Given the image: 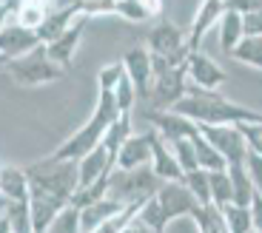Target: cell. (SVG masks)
I'll use <instances>...</instances> for the list:
<instances>
[{
  "instance_id": "cell-1",
  "label": "cell",
  "mask_w": 262,
  "mask_h": 233,
  "mask_svg": "<svg viewBox=\"0 0 262 233\" xmlns=\"http://www.w3.org/2000/svg\"><path fill=\"white\" fill-rule=\"evenodd\" d=\"M171 111H177L180 116H185L196 125H245V123L262 125V111L234 103V100L223 97L220 91H203L194 88V85Z\"/></svg>"
},
{
  "instance_id": "cell-2",
  "label": "cell",
  "mask_w": 262,
  "mask_h": 233,
  "mask_svg": "<svg viewBox=\"0 0 262 233\" xmlns=\"http://www.w3.org/2000/svg\"><path fill=\"white\" fill-rule=\"evenodd\" d=\"M160 188H163V179L151 171V165L134 168V171L114 168L112 176H108V191H105V196L128 207V205H143V202H148Z\"/></svg>"
},
{
  "instance_id": "cell-3",
  "label": "cell",
  "mask_w": 262,
  "mask_h": 233,
  "mask_svg": "<svg viewBox=\"0 0 262 233\" xmlns=\"http://www.w3.org/2000/svg\"><path fill=\"white\" fill-rule=\"evenodd\" d=\"M26 179L32 188L49 191V194L60 196V199L72 202V196L80 188V174H77V162H54L49 156L37 159L34 165L26 168Z\"/></svg>"
},
{
  "instance_id": "cell-4",
  "label": "cell",
  "mask_w": 262,
  "mask_h": 233,
  "mask_svg": "<svg viewBox=\"0 0 262 233\" xmlns=\"http://www.w3.org/2000/svg\"><path fill=\"white\" fill-rule=\"evenodd\" d=\"M6 74L17 85H23V88L46 85V83H54V80H63L66 77L63 68L46 57V49H43V45H40L37 52L26 54V57L12 60V63H9V68H6Z\"/></svg>"
},
{
  "instance_id": "cell-5",
  "label": "cell",
  "mask_w": 262,
  "mask_h": 233,
  "mask_svg": "<svg viewBox=\"0 0 262 233\" xmlns=\"http://www.w3.org/2000/svg\"><path fill=\"white\" fill-rule=\"evenodd\" d=\"M200 134L214 145L228 165H245L248 159V148L236 125H200Z\"/></svg>"
},
{
  "instance_id": "cell-6",
  "label": "cell",
  "mask_w": 262,
  "mask_h": 233,
  "mask_svg": "<svg viewBox=\"0 0 262 233\" xmlns=\"http://www.w3.org/2000/svg\"><path fill=\"white\" fill-rule=\"evenodd\" d=\"M123 65L128 80L134 83V91H137V100H148L151 88H154V65H151V52L145 45H134L123 54Z\"/></svg>"
},
{
  "instance_id": "cell-7",
  "label": "cell",
  "mask_w": 262,
  "mask_h": 233,
  "mask_svg": "<svg viewBox=\"0 0 262 233\" xmlns=\"http://www.w3.org/2000/svg\"><path fill=\"white\" fill-rule=\"evenodd\" d=\"M89 20H92V17L80 14V17L74 20L72 26L66 29L57 40H52V43L43 45V49H46V57L52 60V63H57L63 72H69V68H72L74 54H77V49H80V40H83V32H85V26H89Z\"/></svg>"
},
{
  "instance_id": "cell-8",
  "label": "cell",
  "mask_w": 262,
  "mask_h": 233,
  "mask_svg": "<svg viewBox=\"0 0 262 233\" xmlns=\"http://www.w3.org/2000/svg\"><path fill=\"white\" fill-rule=\"evenodd\" d=\"M185 74H188V83L194 85V88H203V91H216L225 80H228L223 65H216L214 60L203 52L188 54V60H185Z\"/></svg>"
},
{
  "instance_id": "cell-9",
  "label": "cell",
  "mask_w": 262,
  "mask_h": 233,
  "mask_svg": "<svg viewBox=\"0 0 262 233\" xmlns=\"http://www.w3.org/2000/svg\"><path fill=\"white\" fill-rule=\"evenodd\" d=\"M143 116H145V123L157 131V134L163 136L168 145L177 143V139H188V136L196 134V123H191V120L180 116L177 111H154V108H145Z\"/></svg>"
},
{
  "instance_id": "cell-10",
  "label": "cell",
  "mask_w": 262,
  "mask_h": 233,
  "mask_svg": "<svg viewBox=\"0 0 262 233\" xmlns=\"http://www.w3.org/2000/svg\"><path fill=\"white\" fill-rule=\"evenodd\" d=\"M154 199L160 202L163 207V216L165 219H177V216H191L200 207V202L194 199L188 188H185V182H163V188L154 194Z\"/></svg>"
},
{
  "instance_id": "cell-11",
  "label": "cell",
  "mask_w": 262,
  "mask_h": 233,
  "mask_svg": "<svg viewBox=\"0 0 262 233\" xmlns=\"http://www.w3.org/2000/svg\"><path fill=\"white\" fill-rule=\"evenodd\" d=\"M69 205L66 199L49 194V191H40L29 185V214H32V227L34 233H46L49 225L57 219V214Z\"/></svg>"
},
{
  "instance_id": "cell-12",
  "label": "cell",
  "mask_w": 262,
  "mask_h": 233,
  "mask_svg": "<svg viewBox=\"0 0 262 233\" xmlns=\"http://www.w3.org/2000/svg\"><path fill=\"white\" fill-rule=\"evenodd\" d=\"M40 45L43 43H40L34 29H23V26H17V23H6V26L0 29V52L9 60L26 57V54L37 52Z\"/></svg>"
},
{
  "instance_id": "cell-13",
  "label": "cell",
  "mask_w": 262,
  "mask_h": 233,
  "mask_svg": "<svg viewBox=\"0 0 262 233\" xmlns=\"http://www.w3.org/2000/svg\"><path fill=\"white\" fill-rule=\"evenodd\" d=\"M225 12V0H203L194 12V20H191V29H188V49L191 52H200L205 34L220 23Z\"/></svg>"
},
{
  "instance_id": "cell-14",
  "label": "cell",
  "mask_w": 262,
  "mask_h": 233,
  "mask_svg": "<svg viewBox=\"0 0 262 233\" xmlns=\"http://www.w3.org/2000/svg\"><path fill=\"white\" fill-rule=\"evenodd\" d=\"M151 171H154L163 182H183L185 179L174 151L168 148V143H165L154 128H151Z\"/></svg>"
},
{
  "instance_id": "cell-15",
  "label": "cell",
  "mask_w": 262,
  "mask_h": 233,
  "mask_svg": "<svg viewBox=\"0 0 262 233\" xmlns=\"http://www.w3.org/2000/svg\"><path fill=\"white\" fill-rule=\"evenodd\" d=\"M151 165V128L145 134H131L125 139V145L120 148L114 168L117 171H134Z\"/></svg>"
},
{
  "instance_id": "cell-16",
  "label": "cell",
  "mask_w": 262,
  "mask_h": 233,
  "mask_svg": "<svg viewBox=\"0 0 262 233\" xmlns=\"http://www.w3.org/2000/svg\"><path fill=\"white\" fill-rule=\"evenodd\" d=\"M114 171V159L112 154L103 148V145H97L94 151H89V154L83 156V159L77 162V174H80V188L77 191H85L92 188L94 182H100L103 176H108Z\"/></svg>"
},
{
  "instance_id": "cell-17",
  "label": "cell",
  "mask_w": 262,
  "mask_h": 233,
  "mask_svg": "<svg viewBox=\"0 0 262 233\" xmlns=\"http://www.w3.org/2000/svg\"><path fill=\"white\" fill-rule=\"evenodd\" d=\"M123 207L125 205L108 199V196L100 199V202H94V205H89V207H80V233H94L103 222H108L112 216H117Z\"/></svg>"
},
{
  "instance_id": "cell-18",
  "label": "cell",
  "mask_w": 262,
  "mask_h": 233,
  "mask_svg": "<svg viewBox=\"0 0 262 233\" xmlns=\"http://www.w3.org/2000/svg\"><path fill=\"white\" fill-rule=\"evenodd\" d=\"M0 194L9 202H23L29 205V179L26 168H14V165H0Z\"/></svg>"
},
{
  "instance_id": "cell-19",
  "label": "cell",
  "mask_w": 262,
  "mask_h": 233,
  "mask_svg": "<svg viewBox=\"0 0 262 233\" xmlns=\"http://www.w3.org/2000/svg\"><path fill=\"white\" fill-rule=\"evenodd\" d=\"M191 143H194V154H196V165H200V171H208V174H214V171H228V162H225L223 154H220V151H216L214 145L200 134V125H196V134L191 136Z\"/></svg>"
},
{
  "instance_id": "cell-20",
  "label": "cell",
  "mask_w": 262,
  "mask_h": 233,
  "mask_svg": "<svg viewBox=\"0 0 262 233\" xmlns=\"http://www.w3.org/2000/svg\"><path fill=\"white\" fill-rule=\"evenodd\" d=\"M216 26H220V45H223V52L231 54L236 45H239V40L245 37L243 14H239V12H228V9H225Z\"/></svg>"
},
{
  "instance_id": "cell-21",
  "label": "cell",
  "mask_w": 262,
  "mask_h": 233,
  "mask_svg": "<svg viewBox=\"0 0 262 233\" xmlns=\"http://www.w3.org/2000/svg\"><path fill=\"white\" fill-rule=\"evenodd\" d=\"M131 136V114H120L117 120H114L108 128H105V134H103V148L112 154V159L117 162V154H120V148L125 145V139Z\"/></svg>"
},
{
  "instance_id": "cell-22",
  "label": "cell",
  "mask_w": 262,
  "mask_h": 233,
  "mask_svg": "<svg viewBox=\"0 0 262 233\" xmlns=\"http://www.w3.org/2000/svg\"><path fill=\"white\" fill-rule=\"evenodd\" d=\"M228 176H231V185H234V205L251 207L256 191H254V182H251L248 165H228Z\"/></svg>"
},
{
  "instance_id": "cell-23",
  "label": "cell",
  "mask_w": 262,
  "mask_h": 233,
  "mask_svg": "<svg viewBox=\"0 0 262 233\" xmlns=\"http://www.w3.org/2000/svg\"><path fill=\"white\" fill-rule=\"evenodd\" d=\"M17 26H23V29H34L37 32L40 26H43V20L49 17V3L46 0H23L17 9Z\"/></svg>"
},
{
  "instance_id": "cell-24",
  "label": "cell",
  "mask_w": 262,
  "mask_h": 233,
  "mask_svg": "<svg viewBox=\"0 0 262 233\" xmlns=\"http://www.w3.org/2000/svg\"><path fill=\"white\" fill-rule=\"evenodd\" d=\"M191 216H194L196 230H200V233H228V225H225V216H223V207H216V205H200Z\"/></svg>"
},
{
  "instance_id": "cell-25",
  "label": "cell",
  "mask_w": 262,
  "mask_h": 233,
  "mask_svg": "<svg viewBox=\"0 0 262 233\" xmlns=\"http://www.w3.org/2000/svg\"><path fill=\"white\" fill-rule=\"evenodd\" d=\"M231 57L243 65H251L256 72H262V37H243L239 45H236Z\"/></svg>"
},
{
  "instance_id": "cell-26",
  "label": "cell",
  "mask_w": 262,
  "mask_h": 233,
  "mask_svg": "<svg viewBox=\"0 0 262 233\" xmlns=\"http://www.w3.org/2000/svg\"><path fill=\"white\" fill-rule=\"evenodd\" d=\"M208 182H211V205H216V207L234 205V185H231L228 171L208 174Z\"/></svg>"
},
{
  "instance_id": "cell-27",
  "label": "cell",
  "mask_w": 262,
  "mask_h": 233,
  "mask_svg": "<svg viewBox=\"0 0 262 233\" xmlns=\"http://www.w3.org/2000/svg\"><path fill=\"white\" fill-rule=\"evenodd\" d=\"M223 216H225V225H228V233H254V216H251V207L225 205Z\"/></svg>"
},
{
  "instance_id": "cell-28",
  "label": "cell",
  "mask_w": 262,
  "mask_h": 233,
  "mask_svg": "<svg viewBox=\"0 0 262 233\" xmlns=\"http://www.w3.org/2000/svg\"><path fill=\"white\" fill-rule=\"evenodd\" d=\"M185 188L194 194V199L200 205H211V182H208V171H194V174H185Z\"/></svg>"
},
{
  "instance_id": "cell-29",
  "label": "cell",
  "mask_w": 262,
  "mask_h": 233,
  "mask_svg": "<svg viewBox=\"0 0 262 233\" xmlns=\"http://www.w3.org/2000/svg\"><path fill=\"white\" fill-rule=\"evenodd\" d=\"M46 233H80V211L69 202V205L57 214V219L49 225Z\"/></svg>"
},
{
  "instance_id": "cell-30",
  "label": "cell",
  "mask_w": 262,
  "mask_h": 233,
  "mask_svg": "<svg viewBox=\"0 0 262 233\" xmlns=\"http://www.w3.org/2000/svg\"><path fill=\"white\" fill-rule=\"evenodd\" d=\"M168 148L174 151V156H177V162H180V168H183V174H194V171H200L191 136H188V139H177V143H171Z\"/></svg>"
},
{
  "instance_id": "cell-31",
  "label": "cell",
  "mask_w": 262,
  "mask_h": 233,
  "mask_svg": "<svg viewBox=\"0 0 262 233\" xmlns=\"http://www.w3.org/2000/svg\"><path fill=\"white\" fill-rule=\"evenodd\" d=\"M125 77V65L123 60H114V63L103 65L97 72V91H114L117 88V83Z\"/></svg>"
},
{
  "instance_id": "cell-32",
  "label": "cell",
  "mask_w": 262,
  "mask_h": 233,
  "mask_svg": "<svg viewBox=\"0 0 262 233\" xmlns=\"http://www.w3.org/2000/svg\"><path fill=\"white\" fill-rule=\"evenodd\" d=\"M140 207H143V205H128V207H123V211H120L117 216H112L108 222H103V225H100L94 233H123L125 227H128V222H131V219H137Z\"/></svg>"
},
{
  "instance_id": "cell-33",
  "label": "cell",
  "mask_w": 262,
  "mask_h": 233,
  "mask_svg": "<svg viewBox=\"0 0 262 233\" xmlns=\"http://www.w3.org/2000/svg\"><path fill=\"white\" fill-rule=\"evenodd\" d=\"M114 100H117L120 114H131V108H134V103H137V91H134V83L128 80V74L117 83V88H114Z\"/></svg>"
},
{
  "instance_id": "cell-34",
  "label": "cell",
  "mask_w": 262,
  "mask_h": 233,
  "mask_svg": "<svg viewBox=\"0 0 262 233\" xmlns=\"http://www.w3.org/2000/svg\"><path fill=\"white\" fill-rule=\"evenodd\" d=\"M114 14L125 17L128 23H145V20H148V14H145L140 0H117V3H114Z\"/></svg>"
},
{
  "instance_id": "cell-35",
  "label": "cell",
  "mask_w": 262,
  "mask_h": 233,
  "mask_svg": "<svg viewBox=\"0 0 262 233\" xmlns=\"http://www.w3.org/2000/svg\"><path fill=\"white\" fill-rule=\"evenodd\" d=\"M236 128H239V134H243L248 154L262 156V125L259 123H245V125H236Z\"/></svg>"
},
{
  "instance_id": "cell-36",
  "label": "cell",
  "mask_w": 262,
  "mask_h": 233,
  "mask_svg": "<svg viewBox=\"0 0 262 233\" xmlns=\"http://www.w3.org/2000/svg\"><path fill=\"white\" fill-rule=\"evenodd\" d=\"M245 165H248V174H251V182H254V191L262 196V156H256V154H248V159H245Z\"/></svg>"
},
{
  "instance_id": "cell-37",
  "label": "cell",
  "mask_w": 262,
  "mask_h": 233,
  "mask_svg": "<svg viewBox=\"0 0 262 233\" xmlns=\"http://www.w3.org/2000/svg\"><path fill=\"white\" fill-rule=\"evenodd\" d=\"M228 12H239V14H251L262 9V0H225Z\"/></svg>"
},
{
  "instance_id": "cell-38",
  "label": "cell",
  "mask_w": 262,
  "mask_h": 233,
  "mask_svg": "<svg viewBox=\"0 0 262 233\" xmlns=\"http://www.w3.org/2000/svg\"><path fill=\"white\" fill-rule=\"evenodd\" d=\"M251 216H254V233H262V196L254 194L251 202Z\"/></svg>"
},
{
  "instance_id": "cell-39",
  "label": "cell",
  "mask_w": 262,
  "mask_h": 233,
  "mask_svg": "<svg viewBox=\"0 0 262 233\" xmlns=\"http://www.w3.org/2000/svg\"><path fill=\"white\" fill-rule=\"evenodd\" d=\"M140 3H143L148 17H160V14L165 12V0H140Z\"/></svg>"
},
{
  "instance_id": "cell-40",
  "label": "cell",
  "mask_w": 262,
  "mask_h": 233,
  "mask_svg": "<svg viewBox=\"0 0 262 233\" xmlns=\"http://www.w3.org/2000/svg\"><path fill=\"white\" fill-rule=\"evenodd\" d=\"M123 233H151V230H148V225H143L140 219H131V222H128V227H125Z\"/></svg>"
},
{
  "instance_id": "cell-41",
  "label": "cell",
  "mask_w": 262,
  "mask_h": 233,
  "mask_svg": "<svg viewBox=\"0 0 262 233\" xmlns=\"http://www.w3.org/2000/svg\"><path fill=\"white\" fill-rule=\"evenodd\" d=\"M0 233H12V222H9L6 214L0 216Z\"/></svg>"
},
{
  "instance_id": "cell-42",
  "label": "cell",
  "mask_w": 262,
  "mask_h": 233,
  "mask_svg": "<svg viewBox=\"0 0 262 233\" xmlns=\"http://www.w3.org/2000/svg\"><path fill=\"white\" fill-rule=\"evenodd\" d=\"M9 63H12V60H9V57H3V52H0V74H6Z\"/></svg>"
},
{
  "instance_id": "cell-43",
  "label": "cell",
  "mask_w": 262,
  "mask_h": 233,
  "mask_svg": "<svg viewBox=\"0 0 262 233\" xmlns=\"http://www.w3.org/2000/svg\"><path fill=\"white\" fill-rule=\"evenodd\" d=\"M6 211H9V199H6L3 194H0V216L6 214Z\"/></svg>"
},
{
  "instance_id": "cell-44",
  "label": "cell",
  "mask_w": 262,
  "mask_h": 233,
  "mask_svg": "<svg viewBox=\"0 0 262 233\" xmlns=\"http://www.w3.org/2000/svg\"><path fill=\"white\" fill-rule=\"evenodd\" d=\"M114 3H117V0H114Z\"/></svg>"
}]
</instances>
